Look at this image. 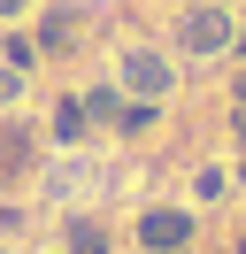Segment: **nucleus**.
Returning a JSON list of instances; mask_svg holds the SVG:
<instances>
[{"label":"nucleus","instance_id":"2","mask_svg":"<svg viewBox=\"0 0 246 254\" xmlns=\"http://www.w3.org/2000/svg\"><path fill=\"white\" fill-rule=\"evenodd\" d=\"M138 239H146V247H162V254H177L184 239H192V216H177V208H146Z\"/></svg>","mask_w":246,"mask_h":254},{"label":"nucleus","instance_id":"12","mask_svg":"<svg viewBox=\"0 0 246 254\" xmlns=\"http://www.w3.org/2000/svg\"><path fill=\"white\" fill-rule=\"evenodd\" d=\"M239 39H246V31H239Z\"/></svg>","mask_w":246,"mask_h":254},{"label":"nucleus","instance_id":"3","mask_svg":"<svg viewBox=\"0 0 246 254\" xmlns=\"http://www.w3.org/2000/svg\"><path fill=\"white\" fill-rule=\"evenodd\" d=\"M184 47H192V54L231 47V23H223V8H192V16H184Z\"/></svg>","mask_w":246,"mask_h":254},{"label":"nucleus","instance_id":"9","mask_svg":"<svg viewBox=\"0 0 246 254\" xmlns=\"http://www.w3.org/2000/svg\"><path fill=\"white\" fill-rule=\"evenodd\" d=\"M239 100H246V77H239Z\"/></svg>","mask_w":246,"mask_h":254},{"label":"nucleus","instance_id":"6","mask_svg":"<svg viewBox=\"0 0 246 254\" xmlns=\"http://www.w3.org/2000/svg\"><path fill=\"white\" fill-rule=\"evenodd\" d=\"M69 254H108V239L92 231V223H69Z\"/></svg>","mask_w":246,"mask_h":254},{"label":"nucleus","instance_id":"11","mask_svg":"<svg viewBox=\"0 0 246 254\" xmlns=\"http://www.w3.org/2000/svg\"><path fill=\"white\" fill-rule=\"evenodd\" d=\"M239 254H246V239H239Z\"/></svg>","mask_w":246,"mask_h":254},{"label":"nucleus","instance_id":"7","mask_svg":"<svg viewBox=\"0 0 246 254\" xmlns=\"http://www.w3.org/2000/svg\"><path fill=\"white\" fill-rule=\"evenodd\" d=\"M15 8H23V0H0V16H15Z\"/></svg>","mask_w":246,"mask_h":254},{"label":"nucleus","instance_id":"1","mask_svg":"<svg viewBox=\"0 0 246 254\" xmlns=\"http://www.w3.org/2000/svg\"><path fill=\"white\" fill-rule=\"evenodd\" d=\"M123 77H131L138 100H162V93H169V62H162V54H146V47L123 54Z\"/></svg>","mask_w":246,"mask_h":254},{"label":"nucleus","instance_id":"8","mask_svg":"<svg viewBox=\"0 0 246 254\" xmlns=\"http://www.w3.org/2000/svg\"><path fill=\"white\" fill-rule=\"evenodd\" d=\"M192 8H223V0H192Z\"/></svg>","mask_w":246,"mask_h":254},{"label":"nucleus","instance_id":"10","mask_svg":"<svg viewBox=\"0 0 246 254\" xmlns=\"http://www.w3.org/2000/svg\"><path fill=\"white\" fill-rule=\"evenodd\" d=\"M0 93H8V77H0Z\"/></svg>","mask_w":246,"mask_h":254},{"label":"nucleus","instance_id":"5","mask_svg":"<svg viewBox=\"0 0 246 254\" xmlns=\"http://www.w3.org/2000/svg\"><path fill=\"white\" fill-rule=\"evenodd\" d=\"M54 131H62V139H85V100H62V116H54Z\"/></svg>","mask_w":246,"mask_h":254},{"label":"nucleus","instance_id":"4","mask_svg":"<svg viewBox=\"0 0 246 254\" xmlns=\"http://www.w3.org/2000/svg\"><path fill=\"white\" fill-rule=\"evenodd\" d=\"M23 162H31V131H0V177H23Z\"/></svg>","mask_w":246,"mask_h":254}]
</instances>
